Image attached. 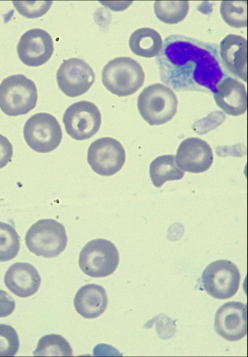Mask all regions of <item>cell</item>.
Here are the masks:
<instances>
[{"label":"cell","instance_id":"6da1fadb","mask_svg":"<svg viewBox=\"0 0 248 357\" xmlns=\"http://www.w3.org/2000/svg\"><path fill=\"white\" fill-rule=\"evenodd\" d=\"M155 61L161 81L176 91L214 93L217 85L230 76L217 44L184 35L166 37Z\"/></svg>","mask_w":248,"mask_h":357},{"label":"cell","instance_id":"7a4b0ae2","mask_svg":"<svg viewBox=\"0 0 248 357\" xmlns=\"http://www.w3.org/2000/svg\"><path fill=\"white\" fill-rule=\"evenodd\" d=\"M102 81L106 88L119 97L136 92L143 84L145 74L135 60L120 57L109 61L102 71Z\"/></svg>","mask_w":248,"mask_h":357},{"label":"cell","instance_id":"3957f363","mask_svg":"<svg viewBox=\"0 0 248 357\" xmlns=\"http://www.w3.org/2000/svg\"><path fill=\"white\" fill-rule=\"evenodd\" d=\"M178 103L173 91L158 83L145 87L137 99L139 113L150 125L163 124L171 120L177 112Z\"/></svg>","mask_w":248,"mask_h":357},{"label":"cell","instance_id":"277c9868","mask_svg":"<svg viewBox=\"0 0 248 357\" xmlns=\"http://www.w3.org/2000/svg\"><path fill=\"white\" fill-rule=\"evenodd\" d=\"M37 98L35 83L23 75L9 76L0 84V108L8 116L27 114L35 107Z\"/></svg>","mask_w":248,"mask_h":357},{"label":"cell","instance_id":"5b68a950","mask_svg":"<svg viewBox=\"0 0 248 357\" xmlns=\"http://www.w3.org/2000/svg\"><path fill=\"white\" fill-rule=\"evenodd\" d=\"M25 240L30 251L36 256L50 258L64 251L67 236L62 224L53 219H42L31 226Z\"/></svg>","mask_w":248,"mask_h":357},{"label":"cell","instance_id":"8992f818","mask_svg":"<svg viewBox=\"0 0 248 357\" xmlns=\"http://www.w3.org/2000/svg\"><path fill=\"white\" fill-rule=\"evenodd\" d=\"M119 261L118 251L110 241L93 239L81 250L78 264L81 270L93 278H103L112 274Z\"/></svg>","mask_w":248,"mask_h":357},{"label":"cell","instance_id":"52a82bcc","mask_svg":"<svg viewBox=\"0 0 248 357\" xmlns=\"http://www.w3.org/2000/svg\"><path fill=\"white\" fill-rule=\"evenodd\" d=\"M23 135L27 145L40 153L50 152L60 145L62 137L61 127L53 115L44 112L35 114L26 121Z\"/></svg>","mask_w":248,"mask_h":357},{"label":"cell","instance_id":"ba28073f","mask_svg":"<svg viewBox=\"0 0 248 357\" xmlns=\"http://www.w3.org/2000/svg\"><path fill=\"white\" fill-rule=\"evenodd\" d=\"M204 289L211 296L226 299L233 296L238 290L240 274L230 261H214L205 268L202 275Z\"/></svg>","mask_w":248,"mask_h":357},{"label":"cell","instance_id":"9c48e42d","mask_svg":"<svg viewBox=\"0 0 248 357\" xmlns=\"http://www.w3.org/2000/svg\"><path fill=\"white\" fill-rule=\"evenodd\" d=\"M62 122L66 133L73 139L86 140L98 131L101 114L94 104L80 101L67 108L63 115Z\"/></svg>","mask_w":248,"mask_h":357},{"label":"cell","instance_id":"30bf717a","mask_svg":"<svg viewBox=\"0 0 248 357\" xmlns=\"http://www.w3.org/2000/svg\"><path fill=\"white\" fill-rule=\"evenodd\" d=\"M125 157L121 143L110 137L93 142L87 153V161L92 169L101 176H111L118 172L124 164Z\"/></svg>","mask_w":248,"mask_h":357},{"label":"cell","instance_id":"8fae6325","mask_svg":"<svg viewBox=\"0 0 248 357\" xmlns=\"http://www.w3.org/2000/svg\"><path fill=\"white\" fill-rule=\"evenodd\" d=\"M58 85L66 96L75 97L86 93L95 80L93 69L82 59L64 60L57 70Z\"/></svg>","mask_w":248,"mask_h":357},{"label":"cell","instance_id":"7c38bea8","mask_svg":"<svg viewBox=\"0 0 248 357\" xmlns=\"http://www.w3.org/2000/svg\"><path fill=\"white\" fill-rule=\"evenodd\" d=\"M20 61L25 65L38 67L46 62L54 51L51 36L41 29H32L21 36L16 47Z\"/></svg>","mask_w":248,"mask_h":357},{"label":"cell","instance_id":"4fadbf2b","mask_svg":"<svg viewBox=\"0 0 248 357\" xmlns=\"http://www.w3.org/2000/svg\"><path fill=\"white\" fill-rule=\"evenodd\" d=\"M216 332L227 341H239L247 334V305L229 301L219 308L215 317Z\"/></svg>","mask_w":248,"mask_h":357},{"label":"cell","instance_id":"5bb4252c","mask_svg":"<svg viewBox=\"0 0 248 357\" xmlns=\"http://www.w3.org/2000/svg\"><path fill=\"white\" fill-rule=\"evenodd\" d=\"M175 156L176 164L181 170L194 173L206 171L213 161L209 145L204 140L195 137L182 141Z\"/></svg>","mask_w":248,"mask_h":357},{"label":"cell","instance_id":"9a60e30c","mask_svg":"<svg viewBox=\"0 0 248 357\" xmlns=\"http://www.w3.org/2000/svg\"><path fill=\"white\" fill-rule=\"evenodd\" d=\"M220 56L230 74L247 81V40L243 36L229 34L220 43Z\"/></svg>","mask_w":248,"mask_h":357},{"label":"cell","instance_id":"2e32d148","mask_svg":"<svg viewBox=\"0 0 248 357\" xmlns=\"http://www.w3.org/2000/svg\"><path fill=\"white\" fill-rule=\"evenodd\" d=\"M214 98L217 106L229 115L237 116L247 110L246 89L236 78H223L216 87Z\"/></svg>","mask_w":248,"mask_h":357},{"label":"cell","instance_id":"e0dca14e","mask_svg":"<svg viewBox=\"0 0 248 357\" xmlns=\"http://www.w3.org/2000/svg\"><path fill=\"white\" fill-rule=\"evenodd\" d=\"M37 269L28 263H16L5 273L4 282L6 287L16 296L25 298L35 294L41 284Z\"/></svg>","mask_w":248,"mask_h":357},{"label":"cell","instance_id":"ac0fdd59","mask_svg":"<svg viewBox=\"0 0 248 357\" xmlns=\"http://www.w3.org/2000/svg\"><path fill=\"white\" fill-rule=\"evenodd\" d=\"M76 310L83 317L94 319L104 312L108 305L105 289L99 285L88 284L82 286L74 299Z\"/></svg>","mask_w":248,"mask_h":357},{"label":"cell","instance_id":"d6986e66","mask_svg":"<svg viewBox=\"0 0 248 357\" xmlns=\"http://www.w3.org/2000/svg\"><path fill=\"white\" fill-rule=\"evenodd\" d=\"M163 41L155 30L144 27L135 31L129 39L130 49L135 55L144 58L157 56L161 50Z\"/></svg>","mask_w":248,"mask_h":357},{"label":"cell","instance_id":"ffe728a7","mask_svg":"<svg viewBox=\"0 0 248 357\" xmlns=\"http://www.w3.org/2000/svg\"><path fill=\"white\" fill-rule=\"evenodd\" d=\"M149 174L153 185L160 187L167 181L181 179L185 172L177 166L175 156L167 155L153 160L150 165Z\"/></svg>","mask_w":248,"mask_h":357},{"label":"cell","instance_id":"44dd1931","mask_svg":"<svg viewBox=\"0 0 248 357\" xmlns=\"http://www.w3.org/2000/svg\"><path fill=\"white\" fill-rule=\"evenodd\" d=\"M189 8L188 0H156L154 5L157 18L168 24H177L184 20Z\"/></svg>","mask_w":248,"mask_h":357},{"label":"cell","instance_id":"7402d4cb","mask_svg":"<svg viewBox=\"0 0 248 357\" xmlns=\"http://www.w3.org/2000/svg\"><path fill=\"white\" fill-rule=\"evenodd\" d=\"M33 354L39 357L73 356L72 349L67 341L61 335L54 334L41 338Z\"/></svg>","mask_w":248,"mask_h":357},{"label":"cell","instance_id":"603a6c76","mask_svg":"<svg viewBox=\"0 0 248 357\" xmlns=\"http://www.w3.org/2000/svg\"><path fill=\"white\" fill-rule=\"evenodd\" d=\"M220 13L224 21L235 28L247 26V1L222 0Z\"/></svg>","mask_w":248,"mask_h":357},{"label":"cell","instance_id":"cb8c5ba5","mask_svg":"<svg viewBox=\"0 0 248 357\" xmlns=\"http://www.w3.org/2000/svg\"><path fill=\"white\" fill-rule=\"evenodd\" d=\"M20 237L11 225L0 222V262L11 260L18 254Z\"/></svg>","mask_w":248,"mask_h":357},{"label":"cell","instance_id":"d4e9b609","mask_svg":"<svg viewBox=\"0 0 248 357\" xmlns=\"http://www.w3.org/2000/svg\"><path fill=\"white\" fill-rule=\"evenodd\" d=\"M19 347V341L16 330L11 326L0 324V357H13Z\"/></svg>","mask_w":248,"mask_h":357},{"label":"cell","instance_id":"484cf974","mask_svg":"<svg viewBox=\"0 0 248 357\" xmlns=\"http://www.w3.org/2000/svg\"><path fill=\"white\" fill-rule=\"evenodd\" d=\"M16 10L23 16L30 18L40 17L49 9L52 1H13Z\"/></svg>","mask_w":248,"mask_h":357},{"label":"cell","instance_id":"4316f807","mask_svg":"<svg viewBox=\"0 0 248 357\" xmlns=\"http://www.w3.org/2000/svg\"><path fill=\"white\" fill-rule=\"evenodd\" d=\"M13 154L12 144L6 137L0 134V169L11 161Z\"/></svg>","mask_w":248,"mask_h":357},{"label":"cell","instance_id":"83f0119b","mask_svg":"<svg viewBox=\"0 0 248 357\" xmlns=\"http://www.w3.org/2000/svg\"><path fill=\"white\" fill-rule=\"evenodd\" d=\"M15 308V302L13 297L5 291L0 290V318L10 315Z\"/></svg>","mask_w":248,"mask_h":357}]
</instances>
